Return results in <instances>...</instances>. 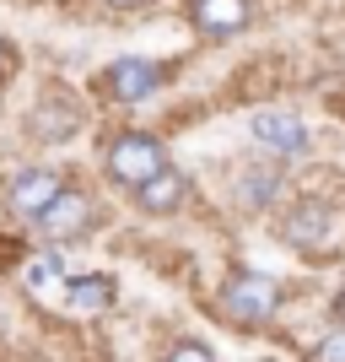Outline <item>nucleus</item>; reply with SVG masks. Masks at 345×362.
Returning <instances> with one entry per match:
<instances>
[{"label": "nucleus", "mask_w": 345, "mask_h": 362, "mask_svg": "<svg viewBox=\"0 0 345 362\" xmlns=\"http://www.w3.org/2000/svg\"><path fill=\"white\" fill-rule=\"evenodd\" d=\"M216 314L232 325V330H270L281 319V303H286V287L275 281L270 271H232L216 281Z\"/></svg>", "instance_id": "f257e3e1"}, {"label": "nucleus", "mask_w": 345, "mask_h": 362, "mask_svg": "<svg viewBox=\"0 0 345 362\" xmlns=\"http://www.w3.org/2000/svg\"><path fill=\"white\" fill-rule=\"evenodd\" d=\"M275 233H281L286 249H297V255L313 259V265H324V259L340 255V211H334V200H324V195L286 200Z\"/></svg>", "instance_id": "f03ea898"}, {"label": "nucleus", "mask_w": 345, "mask_h": 362, "mask_svg": "<svg viewBox=\"0 0 345 362\" xmlns=\"http://www.w3.org/2000/svg\"><path fill=\"white\" fill-rule=\"evenodd\" d=\"M162 168H173V157H167V141L157 130H114L103 146V179L130 189V195L140 184H151Z\"/></svg>", "instance_id": "7ed1b4c3"}, {"label": "nucleus", "mask_w": 345, "mask_h": 362, "mask_svg": "<svg viewBox=\"0 0 345 362\" xmlns=\"http://www.w3.org/2000/svg\"><path fill=\"white\" fill-rule=\"evenodd\" d=\"M87 124V98L65 81H44L32 92V108H28V141L38 146H65V141L81 136Z\"/></svg>", "instance_id": "20e7f679"}, {"label": "nucleus", "mask_w": 345, "mask_h": 362, "mask_svg": "<svg viewBox=\"0 0 345 362\" xmlns=\"http://www.w3.org/2000/svg\"><path fill=\"white\" fill-rule=\"evenodd\" d=\"M65 173L60 168H49V163H28V168H16L11 179L0 184V200H6V211L16 216V222H38V216L49 211V206H54V200L65 195Z\"/></svg>", "instance_id": "39448f33"}, {"label": "nucleus", "mask_w": 345, "mask_h": 362, "mask_svg": "<svg viewBox=\"0 0 345 362\" xmlns=\"http://www.w3.org/2000/svg\"><path fill=\"white\" fill-rule=\"evenodd\" d=\"M248 141H254V157H270V163L286 168V163H297V157H308L313 130L291 108H265V114L248 119Z\"/></svg>", "instance_id": "423d86ee"}, {"label": "nucleus", "mask_w": 345, "mask_h": 362, "mask_svg": "<svg viewBox=\"0 0 345 362\" xmlns=\"http://www.w3.org/2000/svg\"><path fill=\"white\" fill-rule=\"evenodd\" d=\"M167 76H173V65L167 60H151V54H119V60H108L103 76H97V92H108L114 103H146V98H157V92L167 87Z\"/></svg>", "instance_id": "0eeeda50"}, {"label": "nucleus", "mask_w": 345, "mask_h": 362, "mask_svg": "<svg viewBox=\"0 0 345 362\" xmlns=\"http://www.w3.org/2000/svg\"><path fill=\"white\" fill-rule=\"evenodd\" d=\"M92 227H97V195H92L87 184H65V195L32 222V233L44 238V249H60V243L87 238Z\"/></svg>", "instance_id": "6e6552de"}, {"label": "nucleus", "mask_w": 345, "mask_h": 362, "mask_svg": "<svg viewBox=\"0 0 345 362\" xmlns=\"http://www.w3.org/2000/svg\"><path fill=\"white\" fill-rule=\"evenodd\" d=\"M226 189H232V206H238V211L259 216V211H270V206H281L286 168L270 163V157H248V163H238L226 173Z\"/></svg>", "instance_id": "1a4fd4ad"}, {"label": "nucleus", "mask_w": 345, "mask_h": 362, "mask_svg": "<svg viewBox=\"0 0 345 362\" xmlns=\"http://www.w3.org/2000/svg\"><path fill=\"white\" fill-rule=\"evenodd\" d=\"M183 16L195 38L205 44H232L238 33L254 28V0H183Z\"/></svg>", "instance_id": "9d476101"}, {"label": "nucleus", "mask_w": 345, "mask_h": 362, "mask_svg": "<svg viewBox=\"0 0 345 362\" xmlns=\"http://www.w3.org/2000/svg\"><path fill=\"white\" fill-rule=\"evenodd\" d=\"M189 189H195V184H189L183 168H162L151 184H140V189H135V211L140 216H173V211L189 206Z\"/></svg>", "instance_id": "9b49d317"}, {"label": "nucleus", "mask_w": 345, "mask_h": 362, "mask_svg": "<svg viewBox=\"0 0 345 362\" xmlns=\"http://www.w3.org/2000/svg\"><path fill=\"white\" fill-rule=\"evenodd\" d=\"M65 303L75 314H108L119 303V281L108 271H81V276H65Z\"/></svg>", "instance_id": "f8f14e48"}, {"label": "nucleus", "mask_w": 345, "mask_h": 362, "mask_svg": "<svg viewBox=\"0 0 345 362\" xmlns=\"http://www.w3.org/2000/svg\"><path fill=\"white\" fill-rule=\"evenodd\" d=\"M22 281H28L32 292H44V287H54V281H65V255H60V249H38V255L22 265Z\"/></svg>", "instance_id": "ddd939ff"}, {"label": "nucleus", "mask_w": 345, "mask_h": 362, "mask_svg": "<svg viewBox=\"0 0 345 362\" xmlns=\"http://www.w3.org/2000/svg\"><path fill=\"white\" fill-rule=\"evenodd\" d=\"M157 362H222V357H216V351H210L200 335H173Z\"/></svg>", "instance_id": "4468645a"}, {"label": "nucleus", "mask_w": 345, "mask_h": 362, "mask_svg": "<svg viewBox=\"0 0 345 362\" xmlns=\"http://www.w3.org/2000/svg\"><path fill=\"white\" fill-rule=\"evenodd\" d=\"M308 362H345V330H340V325L324 330L313 346H308Z\"/></svg>", "instance_id": "2eb2a0df"}, {"label": "nucleus", "mask_w": 345, "mask_h": 362, "mask_svg": "<svg viewBox=\"0 0 345 362\" xmlns=\"http://www.w3.org/2000/svg\"><path fill=\"white\" fill-rule=\"evenodd\" d=\"M329 319H334V325H340V330H345V281H340V287H334V303H329Z\"/></svg>", "instance_id": "dca6fc26"}, {"label": "nucleus", "mask_w": 345, "mask_h": 362, "mask_svg": "<svg viewBox=\"0 0 345 362\" xmlns=\"http://www.w3.org/2000/svg\"><path fill=\"white\" fill-rule=\"evenodd\" d=\"M11 71H16V49L6 44V38H0V81H6V76H11Z\"/></svg>", "instance_id": "f3484780"}, {"label": "nucleus", "mask_w": 345, "mask_h": 362, "mask_svg": "<svg viewBox=\"0 0 345 362\" xmlns=\"http://www.w3.org/2000/svg\"><path fill=\"white\" fill-rule=\"evenodd\" d=\"M103 6H108V11H146L151 0H103Z\"/></svg>", "instance_id": "a211bd4d"}]
</instances>
